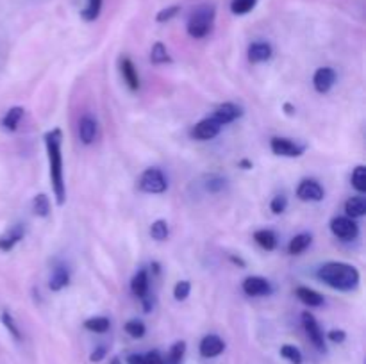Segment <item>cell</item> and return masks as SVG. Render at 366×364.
Instances as JSON below:
<instances>
[{
	"label": "cell",
	"mask_w": 366,
	"mask_h": 364,
	"mask_svg": "<svg viewBox=\"0 0 366 364\" xmlns=\"http://www.w3.org/2000/svg\"><path fill=\"white\" fill-rule=\"evenodd\" d=\"M45 139L46 157H49V173L50 184H52L54 196H56L57 206H64L66 202V182H64V168H63V131L52 128L43 136Z\"/></svg>",
	"instance_id": "obj_1"
},
{
	"label": "cell",
	"mask_w": 366,
	"mask_h": 364,
	"mask_svg": "<svg viewBox=\"0 0 366 364\" xmlns=\"http://www.w3.org/2000/svg\"><path fill=\"white\" fill-rule=\"evenodd\" d=\"M317 277L329 288L343 293L354 291L361 280L360 270L352 264L342 263V261H331V263L322 264L317 271Z\"/></svg>",
	"instance_id": "obj_2"
},
{
	"label": "cell",
	"mask_w": 366,
	"mask_h": 364,
	"mask_svg": "<svg viewBox=\"0 0 366 364\" xmlns=\"http://www.w3.org/2000/svg\"><path fill=\"white\" fill-rule=\"evenodd\" d=\"M214 20H217V7L213 4H200L186 21V31L193 39H202L213 31Z\"/></svg>",
	"instance_id": "obj_3"
},
{
	"label": "cell",
	"mask_w": 366,
	"mask_h": 364,
	"mask_svg": "<svg viewBox=\"0 0 366 364\" xmlns=\"http://www.w3.org/2000/svg\"><path fill=\"white\" fill-rule=\"evenodd\" d=\"M139 191L149 195H161L168 189V178L159 168H147L138 181Z\"/></svg>",
	"instance_id": "obj_4"
},
{
	"label": "cell",
	"mask_w": 366,
	"mask_h": 364,
	"mask_svg": "<svg viewBox=\"0 0 366 364\" xmlns=\"http://www.w3.org/2000/svg\"><path fill=\"white\" fill-rule=\"evenodd\" d=\"M331 232L342 241H352L360 236V225L349 216H336L331 220Z\"/></svg>",
	"instance_id": "obj_5"
},
{
	"label": "cell",
	"mask_w": 366,
	"mask_h": 364,
	"mask_svg": "<svg viewBox=\"0 0 366 364\" xmlns=\"http://www.w3.org/2000/svg\"><path fill=\"white\" fill-rule=\"evenodd\" d=\"M302 325H304V330H306L307 338H310L311 343L315 345V348H317L318 352H325V350H327V346H325L324 330H322L318 320L310 313V310L302 313Z\"/></svg>",
	"instance_id": "obj_6"
},
{
	"label": "cell",
	"mask_w": 366,
	"mask_h": 364,
	"mask_svg": "<svg viewBox=\"0 0 366 364\" xmlns=\"http://www.w3.org/2000/svg\"><path fill=\"white\" fill-rule=\"evenodd\" d=\"M297 196L302 202H322L325 196V191L318 181H315V178H304L299 184V188H297Z\"/></svg>",
	"instance_id": "obj_7"
},
{
	"label": "cell",
	"mask_w": 366,
	"mask_h": 364,
	"mask_svg": "<svg viewBox=\"0 0 366 364\" xmlns=\"http://www.w3.org/2000/svg\"><path fill=\"white\" fill-rule=\"evenodd\" d=\"M220 131H222V125L218 123L213 116H209L200 120L199 123L193 127L192 136L195 139H199V141H209V139L217 138V136L220 134Z\"/></svg>",
	"instance_id": "obj_8"
},
{
	"label": "cell",
	"mask_w": 366,
	"mask_h": 364,
	"mask_svg": "<svg viewBox=\"0 0 366 364\" xmlns=\"http://www.w3.org/2000/svg\"><path fill=\"white\" fill-rule=\"evenodd\" d=\"M336 79H338V75H336V71L331 66L318 68L313 75V86L317 93L325 95V93L331 91L332 86L336 84Z\"/></svg>",
	"instance_id": "obj_9"
},
{
	"label": "cell",
	"mask_w": 366,
	"mask_h": 364,
	"mask_svg": "<svg viewBox=\"0 0 366 364\" xmlns=\"http://www.w3.org/2000/svg\"><path fill=\"white\" fill-rule=\"evenodd\" d=\"M242 289L247 296H267L272 293V284L268 282V278L252 275V277H247L243 280Z\"/></svg>",
	"instance_id": "obj_10"
},
{
	"label": "cell",
	"mask_w": 366,
	"mask_h": 364,
	"mask_svg": "<svg viewBox=\"0 0 366 364\" xmlns=\"http://www.w3.org/2000/svg\"><path fill=\"white\" fill-rule=\"evenodd\" d=\"M270 148L275 156L281 157H300L304 153V146L297 145L288 138H272Z\"/></svg>",
	"instance_id": "obj_11"
},
{
	"label": "cell",
	"mask_w": 366,
	"mask_h": 364,
	"mask_svg": "<svg viewBox=\"0 0 366 364\" xmlns=\"http://www.w3.org/2000/svg\"><path fill=\"white\" fill-rule=\"evenodd\" d=\"M211 116L224 127V125L232 123V121H236L238 118L243 116V107L234 102H225L222 103V106H218L217 111H214Z\"/></svg>",
	"instance_id": "obj_12"
},
{
	"label": "cell",
	"mask_w": 366,
	"mask_h": 364,
	"mask_svg": "<svg viewBox=\"0 0 366 364\" xmlns=\"http://www.w3.org/2000/svg\"><path fill=\"white\" fill-rule=\"evenodd\" d=\"M224 350H225L224 339L217 334L204 335L202 341H200V345H199L200 355L206 357V359H214V357L220 355Z\"/></svg>",
	"instance_id": "obj_13"
},
{
	"label": "cell",
	"mask_w": 366,
	"mask_h": 364,
	"mask_svg": "<svg viewBox=\"0 0 366 364\" xmlns=\"http://www.w3.org/2000/svg\"><path fill=\"white\" fill-rule=\"evenodd\" d=\"M97 134H99V123H97V120L92 114H84L79 120V139H81V143L92 145L97 139Z\"/></svg>",
	"instance_id": "obj_14"
},
{
	"label": "cell",
	"mask_w": 366,
	"mask_h": 364,
	"mask_svg": "<svg viewBox=\"0 0 366 364\" xmlns=\"http://www.w3.org/2000/svg\"><path fill=\"white\" fill-rule=\"evenodd\" d=\"M24 236H25L24 225L21 223L13 225L9 231L4 232V234L0 236V252H11V250H13L14 246L24 239Z\"/></svg>",
	"instance_id": "obj_15"
},
{
	"label": "cell",
	"mask_w": 366,
	"mask_h": 364,
	"mask_svg": "<svg viewBox=\"0 0 366 364\" xmlns=\"http://www.w3.org/2000/svg\"><path fill=\"white\" fill-rule=\"evenodd\" d=\"M120 74L124 77V82L131 91H138L139 89V75L136 70L134 63L129 57H122L120 59Z\"/></svg>",
	"instance_id": "obj_16"
},
{
	"label": "cell",
	"mask_w": 366,
	"mask_h": 364,
	"mask_svg": "<svg viewBox=\"0 0 366 364\" xmlns=\"http://www.w3.org/2000/svg\"><path fill=\"white\" fill-rule=\"evenodd\" d=\"M274 54V49L268 41H254L249 46V61L252 64H259L268 61Z\"/></svg>",
	"instance_id": "obj_17"
},
{
	"label": "cell",
	"mask_w": 366,
	"mask_h": 364,
	"mask_svg": "<svg viewBox=\"0 0 366 364\" xmlns=\"http://www.w3.org/2000/svg\"><path fill=\"white\" fill-rule=\"evenodd\" d=\"M68 284H70V271H68V268L64 266V264H57L52 270V273H50L49 288L52 289V291H61V289L66 288Z\"/></svg>",
	"instance_id": "obj_18"
},
{
	"label": "cell",
	"mask_w": 366,
	"mask_h": 364,
	"mask_svg": "<svg viewBox=\"0 0 366 364\" xmlns=\"http://www.w3.org/2000/svg\"><path fill=\"white\" fill-rule=\"evenodd\" d=\"M297 298L300 300V302L304 303V305L307 307H322L324 305V296L320 295L318 291H315V289L307 288V285H299L295 291Z\"/></svg>",
	"instance_id": "obj_19"
},
{
	"label": "cell",
	"mask_w": 366,
	"mask_h": 364,
	"mask_svg": "<svg viewBox=\"0 0 366 364\" xmlns=\"http://www.w3.org/2000/svg\"><path fill=\"white\" fill-rule=\"evenodd\" d=\"M254 239H256L257 245L263 250H267V252H272V250L277 248L279 245L277 234H275L274 231H270V228H259V231H256L254 232Z\"/></svg>",
	"instance_id": "obj_20"
},
{
	"label": "cell",
	"mask_w": 366,
	"mask_h": 364,
	"mask_svg": "<svg viewBox=\"0 0 366 364\" xmlns=\"http://www.w3.org/2000/svg\"><path fill=\"white\" fill-rule=\"evenodd\" d=\"M149 289H150V278H149V273H147V270L136 271V275L131 280L132 295L138 296V298H143V296L149 293Z\"/></svg>",
	"instance_id": "obj_21"
},
{
	"label": "cell",
	"mask_w": 366,
	"mask_h": 364,
	"mask_svg": "<svg viewBox=\"0 0 366 364\" xmlns=\"http://www.w3.org/2000/svg\"><path fill=\"white\" fill-rule=\"evenodd\" d=\"M24 114H25V109L21 106L11 107V109L7 111L6 114H4L2 127L6 128V131L14 132L18 128V125H20V121H21V118H24Z\"/></svg>",
	"instance_id": "obj_22"
},
{
	"label": "cell",
	"mask_w": 366,
	"mask_h": 364,
	"mask_svg": "<svg viewBox=\"0 0 366 364\" xmlns=\"http://www.w3.org/2000/svg\"><path fill=\"white\" fill-rule=\"evenodd\" d=\"M311 241H313V236H311L310 232H300V234H297L295 238L290 241L288 252L292 253V256H300V253L306 252V250L310 248Z\"/></svg>",
	"instance_id": "obj_23"
},
{
	"label": "cell",
	"mask_w": 366,
	"mask_h": 364,
	"mask_svg": "<svg viewBox=\"0 0 366 364\" xmlns=\"http://www.w3.org/2000/svg\"><path fill=\"white\" fill-rule=\"evenodd\" d=\"M345 213L347 216L356 220V218H363L366 214V200L365 196H352L345 202Z\"/></svg>",
	"instance_id": "obj_24"
},
{
	"label": "cell",
	"mask_w": 366,
	"mask_h": 364,
	"mask_svg": "<svg viewBox=\"0 0 366 364\" xmlns=\"http://www.w3.org/2000/svg\"><path fill=\"white\" fill-rule=\"evenodd\" d=\"M204 188H206V191L211 193V195H218V193H222L227 188V178L222 177V175L218 173H211L209 177H206Z\"/></svg>",
	"instance_id": "obj_25"
},
{
	"label": "cell",
	"mask_w": 366,
	"mask_h": 364,
	"mask_svg": "<svg viewBox=\"0 0 366 364\" xmlns=\"http://www.w3.org/2000/svg\"><path fill=\"white\" fill-rule=\"evenodd\" d=\"M84 328H88L89 332H95V334H104L111 328V321L106 316H93L84 321Z\"/></svg>",
	"instance_id": "obj_26"
},
{
	"label": "cell",
	"mask_w": 366,
	"mask_h": 364,
	"mask_svg": "<svg viewBox=\"0 0 366 364\" xmlns=\"http://www.w3.org/2000/svg\"><path fill=\"white\" fill-rule=\"evenodd\" d=\"M150 61H152L154 64L172 63V57H170V54H168V49L164 43H161V41L154 43L152 50H150Z\"/></svg>",
	"instance_id": "obj_27"
},
{
	"label": "cell",
	"mask_w": 366,
	"mask_h": 364,
	"mask_svg": "<svg viewBox=\"0 0 366 364\" xmlns=\"http://www.w3.org/2000/svg\"><path fill=\"white\" fill-rule=\"evenodd\" d=\"M32 211H34L36 216L46 218L50 214V200L45 193H39L32 198Z\"/></svg>",
	"instance_id": "obj_28"
},
{
	"label": "cell",
	"mask_w": 366,
	"mask_h": 364,
	"mask_svg": "<svg viewBox=\"0 0 366 364\" xmlns=\"http://www.w3.org/2000/svg\"><path fill=\"white\" fill-rule=\"evenodd\" d=\"M150 236L156 241H164L170 236V227H168L167 220H156L152 225H150Z\"/></svg>",
	"instance_id": "obj_29"
},
{
	"label": "cell",
	"mask_w": 366,
	"mask_h": 364,
	"mask_svg": "<svg viewBox=\"0 0 366 364\" xmlns=\"http://www.w3.org/2000/svg\"><path fill=\"white\" fill-rule=\"evenodd\" d=\"M102 2L104 0H88L84 9L81 11V16L86 21H95L100 16V11H102Z\"/></svg>",
	"instance_id": "obj_30"
},
{
	"label": "cell",
	"mask_w": 366,
	"mask_h": 364,
	"mask_svg": "<svg viewBox=\"0 0 366 364\" xmlns=\"http://www.w3.org/2000/svg\"><path fill=\"white\" fill-rule=\"evenodd\" d=\"M0 321H2L4 327L7 328V332H9L11 335H13L16 341H20L21 339V332H20V327L16 325V321H14L13 314L9 313V310H4L2 314H0Z\"/></svg>",
	"instance_id": "obj_31"
},
{
	"label": "cell",
	"mask_w": 366,
	"mask_h": 364,
	"mask_svg": "<svg viewBox=\"0 0 366 364\" xmlns=\"http://www.w3.org/2000/svg\"><path fill=\"white\" fill-rule=\"evenodd\" d=\"M350 181H352V188L356 189L360 195L366 193V168L363 164H360V166L352 171V178H350Z\"/></svg>",
	"instance_id": "obj_32"
},
{
	"label": "cell",
	"mask_w": 366,
	"mask_h": 364,
	"mask_svg": "<svg viewBox=\"0 0 366 364\" xmlns=\"http://www.w3.org/2000/svg\"><path fill=\"white\" fill-rule=\"evenodd\" d=\"M184 353H186V343L177 341L172 345L170 352H168V359H164V360L170 364H181L182 359H184Z\"/></svg>",
	"instance_id": "obj_33"
},
{
	"label": "cell",
	"mask_w": 366,
	"mask_h": 364,
	"mask_svg": "<svg viewBox=\"0 0 366 364\" xmlns=\"http://www.w3.org/2000/svg\"><path fill=\"white\" fill-rule=\"evenodd\" d=\"M256 4L257 0H232L231 11L236 16H243V14H249L256 7Z\"/></svg>",
	"instance_id": "obj_34"
},
{
	"label": "cell",
	"mask_w": 366,
	"mask_h": 364,
	"mask_svg": "<svg viewBox=\"0 0 366 364\" xmlns=\"http://www.w3.org/2000/svg\"><path fill=\"white\" fill-rule=\"evenodd\" d=\"M281 355L292 364H302V360H304L302 352H300V350L297 348L295 345H282L281 346Z\"/></svg>",
	"instance_id": "obj_35"
},
{
	"label": "cell",
	"mask_w": 366,
	"mask_h": 364,
	"mask_svg": "<svg viewBox=\"0 0 366 364\" xmlns=\"http://www.w3.org/2000/svg\"><path fill=\"white\" fill-rule=\"evenodd\" d=\"M124 328H125V332H127V334L131 335V338H134V339L143 338V335H145V332H147L145 323H143L142 320H129L127 323H125Z\"/></svg>",
	"instance_id": "obj_36"
},
{
	"label": "cell",
	"mask_w": 366,
	"mask_h": 364,
	"mask_svg": "<svg viewBox=\"0 0 366 364\" xmlns=\"http://www.w3.org/2000/svg\"><path fill=\"white\" fill-rule=\"evenodd\" d=\"M189 293H192V284H189V280H179L174 288V298L177 300V302H184L189 296Z\"/></svg>",
	"instance_id": "obj_37"
},
{
	"label": "cell",
	"mask_w": 366,
	"mask_h": 364,
	"mask_svg": "<svg viewBox=\"0 0 366 364\" xmlns=\"http://www.w3.org/2000/svg\"><path fill=\"white\" fill-rule=\"evenodd\" d=\"M179 11H181V6L164 7V9H161L159 13L156 14V21H157V24H167V21H170L172 18L177 16Z\"/></svg>",
	"instance_id": "obj_38"
},
{
	"label": "cell",
	"mask_w": 366,
	"mask_h": 364,
	"mask_svg": "<svg viewBox=\"0 0 366 364\" xmlns=\"http://www.w3.org/2000/svg\"><path fill=\"white\" fill-rule=\"evenodd\" d=\"M286 207H288V196H286L285 193H281V195L272 198L270 209L274 214H282L286 211Z\"/></svg>",
	"instance_id": "obj_39"
},
{
	"label": "cell",
	"mask_w": 366,
	"mask_h": 364,
	"mask_svg": "<svg viewBox=\"0 0 366 364\" xmlns=\"http://www.w3.org/2000/svg\"><path fill=\"white\" fill-rule=\"evenodd\" d=\"M106 355H107V346L99 345L95 350H93L92 355H89V360H92V363H100Z\"/></svg>",
	"instance_id": "obj_40"
},
{
	"label": "cell",
	"mask_w": 366,
	"mask_h": 364,
	"mask_svg": "<svg viewBox=\"0 0 366 364\" xmlns=\"http://www.w3.org/2000/svg\"><path fill=\"white\" fill-rule=\"evenodd\" d=\"M143 357H145L147 364H164V357L161 355L159 350H152V352H149Z\"/></svg>",
	"instance_id": "obj_41"
},
{
	"label": "cell",
	"mask_w": 366,
	"mask_h": 364,
	"mask_svg": "<svg viewBox=\"0 0 366 364\" xmlns=\"http://www.w3.org/2000/svg\"><path fill=\"white\" fill-rule=\"evenodd\" d=\"M327 339L332 343H343L347 339V334L345 330H342V328H335V330L329 332Z\"/></svg>",
	"instance_id": "obj_42"
},
{
	"label": "cell",
	"mask_w": 366,
	"mask_h": 364,
	"mask_svg": "<svg viewBox=\"0 0 366 364\" xmlns=\"http://www.w3.org/2000/svg\"><path fill=\"white\" fill-rule=\"evenodd\" d=\"M142 302H143V309H145V313H150V310L154 309V305H156V300H154V296L150 295V293H147V295L143 296Z\"/></svg>",
	"instance_id": "obj_43"
},
{
	"label": "cell",
	"mask_w": 366,
	"mask_h": 364,
	"mask_svg": "<svg viewBox=\"0 0 366 364\" xmlns=\"http://www.w3.org/2000/svg\"><path fill=\"white\" fill-rule=\"evenodd\" d=\"M127 363L129 364H147L145 357L139 355V353H131V355L127 357Z\"/></svg>",
	"instance_id": "obj_44"
},
{
	"label": "cell",
	"mask_w": 366,
	"mask_h": 364,
	"mask_svg": "<svg viewBox=\"0 0 366 364\" xmlns=\"http://www.w3.org/2000/svg\"><path fill=\"white\" fill-rule=\"evenodd\" d=\"M239 166H242L243 170H250V168H252V163L247 159H243V161H239Z\"/></svg>",
	"instance_id": "obj_45"
},
{
	"label": "cell",
	"mask_w": 366,
	"mask_h": 364,
	"mask_svg": "<svg viewBox=\"0 0 366 364\" xmlns=\"http://www.w3.org/2000/svg\"><path fill=\"white\" fill-rule=\"evenodd\" d=\"M231 261L234 264H239V266H245V263H243L242 259H239V257H234V256H231Z\"/></svg>",
	"instance_id": "obj_46"
},
{
	"label": "cell",
	"mask_w": 366,
	"mask_h": 364,
	"mask_svg": "<svg viewBox=\"0 0 366 364\" xmlns=\"http://www.w3.org/2000/svg\"><path fill=\"white\" fill-rule=\"evenodd\" d=\"M285 109H286V113H288V114H293V113H295V107L290 106V103H285Z\"/></svg>",
	"instance_id": "obj_47"
},
{
	"label": "cell",
	"mask_w": 366,
	"mask_h": 364,
	"mask_svg": "<svg viewBox=\"0 0 366 364\" xmlns=\"http://www.w3.org/2000/svg\"><path fill=\"white\" fill-rule=\"evenodd\" d=\"M111 364H122V360L118 359V357H113V359H111Z\"/></svg>",
	"instance_id": "obj_48"
},
{
	"label": "cell",
	"mask_w": 366,
	"mask_h": 364,
	"mask_svg": "<svg viewBox=\"0 0 366 364\" xmlns=\"http://www.w3.org/2000/svg\"><path fill=\"white\" fill-rule=\"evenodd\" d=\"M164 364H170V363H167V360H164Z\"/></svg>",
	"instance_id": "obj_49"
}]
</instances>
